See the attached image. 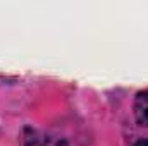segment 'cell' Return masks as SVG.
<instances>
[{
  "label": "cell",
  "instance_id": "cell-1",
  "mask_svg": "<svg viewBox=\"0 0 148 146\" xmlns=\"http://www.w3.org/2000/svg\"><path fill=\"white\" fill-rule=\"evenodd\" d=\"M134 117L140 126H148V89H143L134 98Z\"/></svg>",
  "mask_w": 148,
  "mask_h": 146
},
{
  "label": "cell",
  "instance_id": "cell-2",
  "mask_svg": "<svg viewBox=\"0 0 148 146\" xmlns=\"http://www.w3.org/2000/svg\"><path fill=\"white\" fill-rule=\"evenodd\" d=\"M134 146H148V138H145V139H140L138 143H134Z\"/></svg>",
  "mask_w": 148,
  "mask_h": 146
}]
</instances>
